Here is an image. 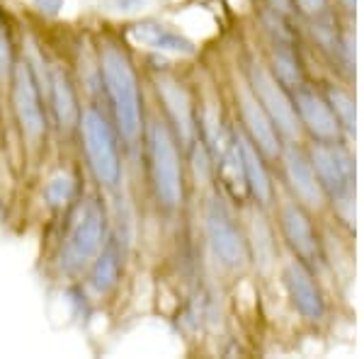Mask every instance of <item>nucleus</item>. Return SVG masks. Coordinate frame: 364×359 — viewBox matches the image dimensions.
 <instances>
[{
	"label": "nucleus",
	"instance_id": "obj_1",
	"mask_svg": "<svg viewBox=\"0 0 364 359\" xmlns=\"http://www.w3.org/2000/svg\"><path fill=\"white\" fill-rule=\"evenodd\" d=\"M100 73H102L105 92L114 117L117 134L134 146L144 134V105H141L139 78L132 58L119 44H102L100 49Z\"/></svg>",
	"mask_w": 364,
	"mask_h": 359
},
{
	"label": "nucleus",
	"instance_id": "obj_2",
	"mask_svg": "<svg viewBox=\"0 0 364 359\" xmlns=\"http://www.w3.org/2000/svg\"><path fill=\"white\" fill-rule=\"evenodd\" d=\"M105 243H107V211H105L100 197L90 194V197L75 202L73 211H70L58 264L68 274L80 272L95 260Z\"/></svg>",
	"mask_w": 364,
	"mask_h": 359
},
{
	"label": "nucleus",
	"instance_id": "obj_3",
	"mask_svg": "<svg viewBox=\"0 0 364 359\" xmlns=\"http://www.w3.org/2000/svg\"><path fill=\"white\" fill-rule=\"evenodd\" d=\"M146 146H149V170L156 202L166 211L178 209L185 190H182L178 139H175L173 129L163 122H151L146 129Z\"/></svg>",
	"mask_w": 364,
	"mask_h": 359
},
{
	"label": "nucleus",
	"instance_id": "obj_4",
	"mask_svg": "<svg viewBox=\"0 0 364 359\" xmlns=\"http://www.w3.org/2000/svg\"><path fill=\"white\" fill-rule=\"evenodd\" d=\"M80 136L87 158V168L95 180L107 190H114L122 180V158H119V139L117 127L107 119L102 109L85 107L78 117Z\"/></svg>",
	"mask_w": 364,
	"mask_h": 359
},
{
	"label": "nucleus",
	"instance_id": "obj_5",
	"mask_svg": "<svg viewBox=\"0 0 364 359\" xmlns=\"http://www.w3.org/2000/svg\"><path fill=\"white\" fill-rule=\"evenodd\" d=\"M207 235L214 255L226 267H240L248 260V243L238 231L231 211L219 197H211L207 204Z\"/></svg>",
	"mask_w": 364,
	"mask_h": 359
},
{
	"label": "nucleus",
	"instance_id": "obj_6",
	"mask_svg": "<svg viewBox=\"0 0 364 359\" xmlns=\"http://www.w3.org/2000/svg\"><path fill=\"white\" fill-rule=\"evenodd\" d=\"M250 90L252 95L260 100V105L272 119V124L277 127L279 134H284L287 139L299 136V117L294 109V102L287 95L284 85L262 66L250 68Z\"/></svg>",
	"mask_w": 364,
	"mask_h": 359
},
{
	"label": "nucleus",
	"instance_id": "obj_7",
	"mask_svg": "<svg viewBox=\"0 0 364 359\" xmlns=\"http://www.w3.org/2000/svg\"><path fill=\"white\" fill-rule=\"evenodd\" d=\"M13 107L29 141H39L46 134V114L39 95V80L29 63H17L13 68Z\"/></svg>",
	"mask_w": 364,
	"mask_h": 359
},
{
	"label": "nucleus",
	"instance_id": "obj_8",
	"mask_svg": "<svg viewBox=\"0 0 364 359\" xmlns=\"http://www.w3.org/2000/svg\"><path fill=\"white\" fill-rule=\"evenodd\" d=\"M311 166L316 170L321 187L331 194L333 199H348L352 192V182H355V166L348 151L340 149L333 141H321L311 149Z\"/></svg>",
	"mask_w": 364,
	"mask_h": 359
},
{
	"label": "nucleus",
	"instance_id": "obj_9",
	"mask_svg": "<svg viewBox=\"0 0 364 359\" xmlns=\"http://www.w3.org/2000/svg\"><path fill=\"white\" fill-rule=\"evenodd\" d=\"M236 97H238L240 119H243V127H245L248 139L257 146V149H260L262 156H267V158L282 156L279 132H277V127L272 124V119H269L265 107L260 105V100L252 95V90L245 85L238 87Z\"/></svg>",
	"mask_w": 364,
	"mask_h": 359
},
{
	"label": "nucleus",
	"instance_id": "obj_10",
	"mask_svg": "<svg viewBox=\"0 0 364 359\" xmlns=\"http://www.w3.org/2000/svg\"><path fill=\"white\" fill-rule=\"evenodd\" d=\"M291 102H294L299 122H301L316 139L328 141V144L340 139V122H338L336 112L331 109V105L321 95H316L314 90H306V87L299 85Z\"/></svg>",
	"mask_w": 364,
	"mask_h": 359
},
{
	"label": "nucleus",
	"instance_id": "obj_11",
	"mask_svg": "<svg viewBox=\"0 0 364 359\" xmlns=\"http://www.w3.org/2000/svg\"><path fill=\"white\" fill-rule=\"evenodd\" d=\"M158 95L166 105V114L173 122L175 139H180L182 146H190L195 141V109L187 90L173 78H158Z\"/></svg>",
	"mask_w": 364,
	"mask_h": 359
},
{
	"label": "nucleus",
	"instance_id": "obj_12",
	"mask_svg": "<svg viewBox=\"0 0 364 359\" xmlns=\"http://www.w3.org/2000/svg\"><path fill=\"white\" fill-rule=\"evenodd\" d=\"M282 161H284V175L289 180V187L299 197V202L311 209H318L323 204V187L309 158L301 151H296L294 146H289L282 153Z\"/></svg>",
	"mask_w": 364,
	"mask_h": 359
},
{
	"label": "nucleus",
	"instance_id": "obj_13",
	"mask_svg": "<svg viewBox=\"0 0 364 359\" xmlns=\"http://www.w3.org/2000/svg\"><path fill=\"white\" fill-rule=\"evenodd\" d=\"M284 282H287V289H289V299L294 304V309L301 314L304 318L309 321H318L323 318V296L316 286L314 277L304 262L299 260H291L289 264L284 267Z\"/></svg>",
	"mask_w": 364,
	"mask_h": 359
},
{
	"label": "nucleus",
	"instance_id": "obj_14",
	"mask_svg": "<svg viewBox=\"0 0 364 359\" xmlns=\"http://www.w3.org/2000/svg\"><path fill=\"white\" fill-rule=\"evenodd\" d=\"M129 37L134 39L141 46H149V49L156 51H170V54H195V44L185 37V34L175 32L163 22L156 20H144L136 22V25L129 27Z\"/></svg>",
	"mask_w": 364,
	"mask_h": 359
},
{
	"label": "nucleus",
	"instance_id": "obj_15",
	"mask_svg": "<svg viewBox=\"0 0 364 359\" xmlns=\"http://www.w3.org/2000/svg\"><path fill=\"white\" fill-rule=\"evenodd\" d=\"M46 83H49L51 109H54L56 122L63 129L75 127L80 117V107H78V100H75V87H73V80H70L68 70L54 63V66L49 68V73H46Z\"/></svg>",
	"mask_w": 364,
	"mask_h": 359
},
{
	"label": "nucleus",
	"instance_id": "obj_16",
	"mask_svg": "<svg viewBox=\"0 0 364 359\" xmlns=\"http://www.w3.org/2000/svg\"><path fill=\"white\" fill-rule=\"evenodd\" d=\"M236 144L240 153V163H243L245 187L257 199V204L265 207V204H269V199H272V182H269L267 168L262 163V153L248 136H236Z\"/></svg>",
	"mask_w": 364,
	"mask_h": 359
},
{
	"label": "nucleus",
	"instance_id": "obj_17",
	"mask_svg": "<svg viewBox=\"0 0 364 359\" xmlns=\"http://www.w3.org/2000/svg\"><path fill=\"white\" fill-rule=\"evenodd\" d=\"M282 231H284L289 245L304 260H314L318 255V245H316V235L311 228V221L306 211L299 207L296 202H287L282 207Z\"/></svg>",
	"mask_w": 364,
	"mask_h": 359
},
{
	"label": "nucleus",
	"instance_id": "obj_18",
	"mask_svg": "<svg viewBox=\"0 0 364 359\" xmlns=\"http://www.w3.org/2000/svg\"><path fill=\"white\" fill-rule=\"evenodd\" d=\"M90 274H87V282H90V289L105 296L117 286L119 282V272H122V255H119V245L117 240H107L102 245V250L95 255V260L90 264Z\"/></svg>",
	"mask_w": 364,
	"mask_h": 359
},
{
	"label": "nucleus",
	"instance_id": "obj_19",
	"mask_svg": "<svg viewBox=\"0 0 364 359\" xmlns=\"http://www.w3.org/2000/svg\"><path fill=\"white\" fill-rule=\"evenodd\" d=\"M272 63H274V78L279 80L282 85L287 87H299L301 85V70H299V61L291 51V46L279 39L274 44V54H272Z\"/></svg>",
	"mask_w": 364,
	"mask_h": 359
},
{
	"label": "nucleus",
	"instance_id": "obj_20",
	"mask_svg": "<svg viewBox=\"0 0 364 359\" xmlns=\"http://www.w3.org/2000/svg\"><path fill=\"white\" fill-rule=\"evenodd\" d=\"M250 243L252 252H255V262L267 269L274 260V240L267 221L260 214H250Z\"/></svg>",
	"mask_w": 364,
	"mask_h": 359
},
{
	"label": "nucleus",
	"instance_id": "obj_21",
	"mask_svg": "<svg viewBox=\"0 0 364 359\" xmlns=\"http://www.w3.org/2000/svg\"><path fill=\"white\" fill-rule=\"evenodd\" d=\"M44 202L49 209H68L75 204V180L68 173H56L44 187Z\"/></svg>",
	"mask_w": 364,
	"mask_h": 359
},
{
	"label": "nucleus",
	"instance_id": "obj_22",
	"mask_svg": "<svg viewBox=\"0 0 364 359\" xmlns=\"http://www.w3.org/2000/svg\"><path fill=\"white\" fill-rule=\"evenodd\" d=\"M328 105L336 112L340 124L348 129V132H355V100L348 92L340 90V87H331L328 90Z\"/></svg>",
	"mask_w": 364,
	"mask_h": 359
},
{
	"label": "nucleus",
	"instance_id": "obj_23",
	"mask_svg": "<svg viewBox=\"0 0 364 359\" xmlns=\"http://www.w3.org/2000/svg\"><path fill=\"white\" fill-rule=\"evenodd\" d=\"M13 68V34H10L8 17L0 10V75Z\"/></svg>",
	"mask_w": 364,
	"mask_h": 359
},
{
	"label": "nucleus",
	"instance_id": "obj_24",
	"mask_svg": "<svg viewBox=\"0 0 364 359\" xmlns=\"http://www.w3.org/2000/svg\"><path fill=\"white\" fill-rule=\"evenodd\" d=\"M63 3H66V0H32L34 10L44 17H56L63 10Z\"/></svg>",
	"mask_w": 364,
	"mask_h": 359
},
{
	"label": "nucleus",
	"instance_id": "obj_25",
	"mask_svg": "<svg viewBox=\"0 0 364 359\" xmlns=\"http://www.w3.org/2000/svg\"><path fill=\"white\" fill-rule=\"evenodd\" d=\"M296 5L301 8V13L306 15H318L326 8V0H296Z\"/></svg>",
	"mask_w": 364,
	"mask_h": 359
},
{
	"label": "nucleus",
	"instance_id": "obj_26",
	"mask_svg": "<svg viewBox=\"0 0 364 359\" xmlns=\"http://www.w3.org/2000/svg\"><path fill=\"white\" fill-rule=\"evenodd\" d=\"M269 5H272L274 13L279 15H289L291 13V0H269Z\"/></svg>",
	"mask_w": 364,
	"mask_h": 359
},
{
	"label": "nucleus",
	"instance_id": "obj_27",
	"mask_svg": "<svg viewBox=\"0 0 364 359\" xmlns=\"http://www.w3.org/2000/svg\"><path fill=\"white\" fill-rule=\"evenodd\" d=\"M117 3V8H122V10H136L144 0H114Z\"/></svg>",
	"mask_w": 364,
	"mask_h": 359
}]
</instances>
